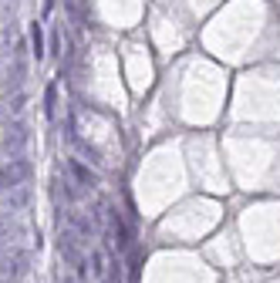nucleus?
Masks as SVG:
<instances>
[{
  "mask_svg": "<svg viewBox=\"0 0 280 283\" xmlns=\"http://www.w3.org/2000/svg\"><path fill=\"white\" fill-rule=\"evenodd\" d=\"M31 40H34V54H44V40H41V27L38 24H34V31H31Z\"/></svg>",
  "mask_w": 280,
  "mask_h": 283,
  "instance_id": "obj_1",
  "label": "nucleus"
}]
</instances>
